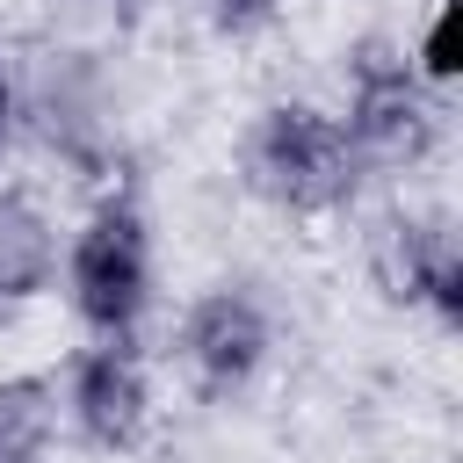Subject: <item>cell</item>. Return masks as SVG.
<instances>
[{
    "label": "cell",
    "mask_w": 463,
    "mask_h": 463,
    "mask_svg": "<svg viewBox=\"0 0 463 463\" xmlns=\"http://www.w3.org/2000/svg\"><path fill=\"white\" fill-rule=\"evenodd\" d=\"M362 152L347 145L333 101H311V94H282L268 101L246 137H239V181L260 210L275 217H297V224H326L340 217L354 195H362Z\"/></svg>",
    "instance_id": "6da1fadb"
},
{
    "label": "cell",
    "mask_w": 463,
    "mask_h": 463,
    "mask_svg": "<svg viewBox=\"0 0 463 463\" xmlns=\"http://www.w3.org/2000/svg\"><path fill=\"white\" fill-rule=\"evenodd\" d=\"M58 289H65V311L87 340H137L145 333L152 289H159V253H152V217L137 210V195L109 188L87 203V217L58 246Z\"/></svg>",
    "instance_id": "7a4b0ae2"
},
{
    "label": "cell",
    "mask_w": 463,
    "mask_h": 463,
    "mask_svg": "<svg viewBox=\"0 0 463 463\" xmlns=\"http://www.w3.org/2000/svg\"><path fill=\"white\" fill-rule=\"evenodd\" d=\"M333 116L362 166H420L441 145V87H427L398 43H362L347 58Z\"/></svg>",
    "instance_id": "3957f363"
},
{
    "label": "cell",
    "mask_w": 463,
    "mask_h": 463,
    "mask_svg": "<svg viewBox=\"0 0 463 463\" xmlns=\"http://www.w3.org/2000/svg\"><path fill=\"white\" fill-rule=\"evenodd\" d=\"M58 412H65V434L87 449V456H137L152 420H159V391H152V362L137 340H87L72 362H65V383H58Z\"/></svg>",
    "instance_id": "277c9868"
},
{
    "label": "cell",
    "mask_w": 463,
    "mask_h": 463,
    "mask_svg": "<svg viewBox=\"0 0 463 463\" xmlns=\"http://www.w3.org/2000/svg\"><path fill=\"white\" fill-rule=\"evenodd\" d=\"M174 354L203 398H239L275 362V318L246 282H210L203 297H188L174 326Z\"/></svg>",
    "instance_id": "5b68a950"
},
{
    "label": "cell",
    "mask_w": 463,
    "mask_h": 463,
    "mask_svg": "<svg viewBox=\"0 0 463 463\" xmlns=\"http://www.w3.org/2000/svg\"><path fill=\"white\" fill-rule=\"evenodd\" d=\"M369 268H376V282H383L398 304L427 311L441 333L463 326V246H456V224H449L441 210H398V217L376 232Z\"/></svg>",
    "instance_id": "8992f818"
},
{
    "label": "cell",
    "mask_w": 463,
    "mask_h": 463,
    "mask_svg": "<svg viewBox=\"0 0 463 463\" xmlns=\"http://www.w3.org/2000/svg\"><path fill=\"white\" fill-rule=\"evenodd\" d=\"M58 217L29 188H0V326H14L51 282H58Z\"/></svg>",
    "instance_id": "52a82bcc"
},
{
    "label": "cell",
    "mask_w": 463,
    "mask_h": 463,
    "mask_svg": "<svg viewBox=\"0 0 463 463\" xmlns=\"http://www.w3.org/2000/svg\"><path fill=\"white\" fill-rule=\"evenodd\" d=\"M65 434L58 412V376L43 369H7L0 376V463H51Z\"/></svg>",
    "instance_id": "ba28073f"
},
{
    "label": "cell",
    "mask_w": 463,
    "mask_h": 463,
    "mask_svg": "<svg viewBox=\"0 0 463 463\" xmlns=\"http://www.w3.org/2000/svg\"><path fill=\"white\" fill-rule=\"evenodd\" d=\"M405 58L420 65V80H427V87H449V80H456V65H463V0H434V7H427V22H420V43H412Z\"/></svg>",
    "instance_id": "9c48e42d"
},
{
    "label": "cell",
    "mask_w": 463,
    "mask_h": 463,
    "mask_svg": "<svg viewBox=\"0 0 463 463\" xmlns=\"http://www.w3.org/2000/svg\"><path fill=\"white\" fill-rule=\"evenodd\" d=\"M203 7H210V22H217L224 36H260L282 0H203Z\"/></svg>",
    "instance_id": "30bf717a"
},
{
    "label": "cell",
    "mask_w": 463,
    "mask_h": 463,
    "mask_svg": "<svg viewBox=\"0 0 463 463\" xmlns=\"http://www.w3.org/2000/svg\"><path fill=\"white\" fill-rule=\"evenodd\" d=\"M14 130H22V87H14V72H7V58H0V159H7Z\"/></svg>",
    "instance_id": "8fae6325"
}]
</instances>
